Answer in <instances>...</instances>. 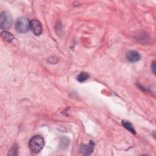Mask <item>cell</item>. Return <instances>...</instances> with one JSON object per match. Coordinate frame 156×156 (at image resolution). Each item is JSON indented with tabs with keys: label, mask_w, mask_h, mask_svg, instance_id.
<instances>
[{
	"label": "cell",
	"mask_w": 156,
	"mask_h": 156,
	"mask_svg": "<svg viewBox=\"0 0 156 156\" xmlns=\"http://www.w3.org/2000/svg\"><path fill=\"white\" fill-rule=\"evenodd\" d=\"M126 57L130 62H136L140 60V55L136 51H129L126 53Z\"/></svg>",
	"instance_id": "6"
},
{
	"label": "cell",
	"mask_w": 156,
	"mask_h": 156,
	"mask_svg": "<svg viewBox=\"0 0 156 156\" xmlns=\"http://www.w3.org/2000/svg\"><path fill=\"white\" fill-rule=\"evenodd\" d=\"M89 77L90 75L87 73L82 72L78 75V76L77 77V80L80 82H82L87 80Z\"/></svg>",
	"instance_id": "9"
},
{
	"label": "cell",
	"mask_w": 156,
	"mask_h": 156,
	"mask_svg": "<svg viewBox=\"0 0 156 156\" xmlns=\"http://www.w3.org/2000/svg\"><path fill=\"white\" fill-rule=\"evenodd\" d=\"M30 29L37 36L41 34L43 32V27L41 23L37 20H32L30 21Z\"/></svg>",
	"instance_id": "4"
},
{
	"label": "cell",
	"mask_w": 156,
	"mask_h": 156,
	"mask_svg": "<svg viewBox=\"0 0 156 156\" xmlns=\"http://www.w3.org/2000/svg\"><path fill=\"white\" fill-rule=\"evenodd\" d=\"M94 143L91 141L88 144H83L80 146V151L84 155H90L94 150Z\"/></svg>",
	"instance_id": "5"
},
{
	"label": "cell",
	"mask_w": 156,
	"mask_h": 156,
	"mask_svg": "<svg viewBox=\"0 0 156 156\" xmlns=\"http://www.w3.org/2000/svg\"><path fill=\"white\" fill-rule=\"evenodd\" d=\"M121 124L123 126V127L126 129L127 130H128L130 132L133 133V134H135L136 132H135V130L133 126V125L129 122V121H125V120H123L121 121Z\"/></svg>",
	"instance_id": "8"
},
{
	"label": "cell",
	"mask_w": 156,
	"mask_h": 156,
	"mask_svg": "<svg viewBox=\"0 0 156 156\" xmlns=\"http://www.w3.org/2000/svg\"><path fill=\"white\" fill-rule=\"evenodd\" d=\"M12 24V18L8 12H3L0 16V26L2 30L8 29Z\"/></svg>",
	"instance_id": "3"
},
{
	"label": "cell",
	"mask_w": 156,
	"mask_h": 156,
	"mask_svg": "<svg viewBox=\"0 0 156 156\" xmlns=\"http://www.w3.org/2000/svg\"><path fill=\"white\" fill-rule=\"evenodd\" d=\"M15 27L18 32H27L30 29V21L26 17H21L16 21Z\"/></svg>",
	"instance_id": "2"
},
{
	"label": "cell",
	"mask_w": 156,
	"mask_h": 156,
	"mask_svg": "<svg viewBox=\"0 0 156 156\" xmlns=\"http://www.w3.org/2000/svg\"><path fill=\"white\" fill-rule=\"evenodd\" d=\"M44 144V139L41 135H35L29 141V147L33 153L40 152Z\"/></svg>",
	"instance_id": "1"
},
{
	"label": "cell",
	"mask_w": 156,
	"mask_h": 156,
	"mask_svg": "<svg viewBox=\"0 0 156 156\" xmlns=\"http://www.w3.org/2000/svg\"><path fill=\"white\" fill-rule=\"evenodd\" d=\"M151 69L152 71V72L154 73V74H155V62H154L151 65Z\"/></svg>",
	"instance_id": "10"
},
{
	"label": "cell",
	"mask_w": 156,
	"mask_h": 156,
	"mask_svg": "<svg viewBox=\"0 0 156 156\" xmlns=\"http://www.w3.org/2000/svg\"><path fill=\"white\" fill-rule=\"evenodd\" d=\"M1 38L3 39V40L7 42H11L12 40L15 39V37L12 34L5 30L1 32Z\"/></svg>",
	"instance_id": "7"
}]
</instances>
